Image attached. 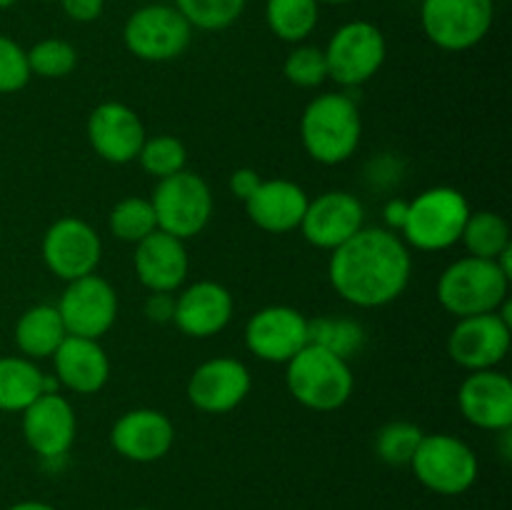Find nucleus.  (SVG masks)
Returning <instances> with one entry per match:
<instances>
[{"mask_svg": "<svg viewBox=\"0 0 512 510\" xmlns=\"http://www.w3.org/2000/svg\"><path fill=\"white\" fill-rule=\"evenodd\" d=\"M330 285L358 308H383L405 293L413 258L398 233L388 228H360L330 255Z\"/></svg>", "mask_w": 512, "mask_h": 510, "instance_id": "obj_1", "label": "nucleus"}, {"mask_svg": "<svg viewBox=\"0 0 512 510\" xmlns=\"http://www.w3.org/2000/svg\"><path fill=\"white\" fill-rule=\"evenodd\" d=\"M363 120L353 98L343 93L318 95L300 118V140L315 163L340 165L358 150Z\"/></svg>", "mask_w": 512, "mask_h": 510, "instance_id": "obj_2", "label": "nucleus"}, {"mask_svg": "<svg viewBox=\"0 0 512 510\" xmlns=\"http://www.w3.org/2000/svg\"><path fill=\"white\" fill-rule=\"evenodd\" d=\"M285 365H288L285 383L290 395L315 413H333L343 408L353 395L355 378L348 360L330 350L308 343Z\"/></svg>", "mask_w": 512, "mask_h": 510, "instance_id": "obj_3", "label": "nucleus"}, {"mask_svg": "<svg viewBox=\"0 0 512 510\" xmlns=\"http://www.w3.org/2000/svg\"><path fill=\"white\" fill-rule=\"evenodd\" d=\"M510 278L495 260L465 258L455 260L438 280V300L455 318L495 313L508 300Z\"/></svg>", "mask_w": 512, "mask_h": 510, "instance_id": "obj_4", "label": "nucleus"}, {"mask_svg": "<svg viewBox=\"0 0 512 510\" xmlns=\"http://www.w3.org/2000/svg\"><path fill=\"white\" fill-rule=\"evenodd\" d=\"M473 213L460 190L438 185L415 195L408 203V218H405L403 243L418 250H448L460 243L468 215Z\"/></svg>", "mask_w": 512, "mask_h": 510, "instance_id": "obj_5", "label": "nucleus"}, {"mask_svg": "<svg viewBox=\"0 0 512 510\" xmlns=\"http://www.w3.org/2000/svg\"><path fill=\"white\" fill-rule=\"evenodd\" d=\"M150 205L155 210L158 230L180 240L200 235L213 218V195L208 183L190 170L158 180Z\"/></svg>", "mask_w": 512, "mask_h": 510, "instance_id": "obj_6", "label": "nucleus"}, {"mask_svg": "<svg viewBox=\"0 0 512 510\" xmlns=\"http://www.w3.org/2000/svg\"><path fill=\"white\" fill-rule=\"evenodd\" d=\"M410 465L415 478L438 495H463L473 488L480 470L473 448L448 433L423 435Z\"/></svg>", "mask_w": 512, "mask_h": 510, "instance_id": "obj_7", "label": "nucleus"}, {"mask_svg": "<svg viewBox=\"0 0 512 510\" xmlns=\"http://www.w3.org/2000/svg\"><path fill=\"white\" fill-rule=\"evenodd\" d=\"M493 0H423L420 25L433 45L450 53L475 48L493 28Z\"/></svg>", "mask_w": 512, "mask_h": 510, "instance_id": "obj_8", "label": "nucleus"}, {"mask_svg": "<svg viewBox=\"0 0 512 510\" xmlns=\"http://www.w3.org/2000/svg\"><path fill=\"white\" fill-rule=\"evenodd\" d=\"M323 53L328 63V78L355 88L378 75L388 55V43L378 25L368 20H350L335 30Z\"/></svg>", "mask_w": 512, "mask_h": 510, "instance_id": "obj_9", "label": "nucleus"}, {"mask_svg": "<svg viewBox=\"0 0 512 510\" xmlns=\"http://www.w3.org/2000/svg\"><path fill=\"white\" fill-rule=\"evenodd\" d=\"M193 40V28L175 5L138 8L123 28V43L135 58L148 63H168L180 58Z\"/></svg>", "mask_w": 512, "mask_h": 510, "instance_id": "obj_10", "label": "nucleus"}, {"mask_svg": "<svg viewBox=\"0 0 512 510\" xmlns=\"http://www.w3.org/2000/svg\"><path fill=\"white\" fill-rule=\"evenodd\" d=\"M55 308L63 318L68 335L98 340L113 328L118 318V293L108 280L90 273L70 280Z\"/></svg>", "mask_w": 512, "mask_h": 510, "instance_id": "obj_11", "label": "nucleus"}, {"mask_svg": "<svg viewBox=\"0 0 512 510\" xmlns=\"http://www.w3.org/2000/svg\"><path fill=\"white\" fill-rule=\"evenodd\" d=\"M510 343L512 325L495 310V313L458 318L455 328L450 330L448 355L460 368L475 373V370H490L503 363Z\"/></svg>", "mask_w": 512, "mask_h": 510, "instance_id": "obj_12", "label": "nucleus"}, {"mask_svg": "<svg viewBox=\"0 0 512 510\" xmlns=\"http://www.w3.org/2000/svg\"><path fill=\"white\" fill-rule=\"evenodd\" d=\"M103 255V243L93 225L80 218H60L45 230L43 260L53 275L70 283L95 273Z\"/></svg>", "mask_w": 512, "mask_h": 510, "instance_id": "obj_13", "label": "nucleus"}, {"mask_svg": "<svg viewBox=\"0 0 512 510\" xmlns=\"http://www.w3.org/2000/svg\"><path fill=\"white\" fill-rule=\"evenodd\" d=\"M245 345L265 363H288L308 345V318L288 305H268L245 325Z\"/></svg>", "mask_w": 512, "mask_h": 510, "instance_id": "obj_14", "label": "nucleus"}, {"mask_svg": "<svg viewBox=\"0 0 512 510\" xmlns=\"http://www.w3.org/2000/svg\"><path fill=\"white\" fill-rule=\"evenodd\" d=\"M363 220V203L353 193L328 190V193L308 200V208L300 220V230L310 245L333 253L335 248H340L345 240H350L363 228Z\"/></svg>", "mask_w": 512, "mask_h": 510, "instance_id": "obj_15", "label": "nucleus"}, {"mask_svg": "<svg viewBox=\"0 0 512 510\" xmlns=\"http://www.w3.org/2000/svg\"><path fill=\"white\" fill-rule=\"evenodd\" d=\"M253 388L250 370L235 358H210L193 370L188 380V400L198 410L223 415L238 408Z\"/></svg>", "mask_w": 512, "mask_h": 510, "instance_id": "obj_16", "label": "nucleus"}, {"mask_svg": "<svg viewBox=\"0 0 512 510\" xmlns=\"http://www.w3.org/2000/svg\"><path fill=\"white\" fill-rule=\"evenodd\" d=\"M458 408L470 425L503 433L512 425V380L500 370H475L458 390Z\"/></svg>", "mask_w": 512, "mask_h": 510, "instance_id": "obj_17", "label": "nucleus"}, {"mask_svg": "<svg viewBox=\"0 0 512 510\" xmlns=\"http://www.w3.org/2000/svg\"><path fill=\"white\" fill-rule=\"evenodd\" d=\"M145 125L125 103H100L88 118V140L95 153L113 165L138 160L145 143Z\"/></svg>", "mask_w": 512, "mask_h": 510, "instance_id": "obj_18", "label": "nucleus"}, {"mask_svg": "<svg viewBox=\"0 0 512 510\" xmlns=\"http://www.w3.org/2000/svg\"><path fill=\"white\" fill-rule=\"evenodd\" d=\"M23 438L43 460H58L75 440V410L60 393H43L23 410Z\"/></svg>", "mask_w": 512, "mask_h": 510, "instance_id": "obj_19", "label": "nucleus"}, {"mask_svg": "<svg viewBox=\"0 0 512 510\" xmlns=\"http://www.w3.org/2000/svg\"><path fill=\"white\" fill-rule=\"evenodd\" d=\"M115 453L133 463H155L165 458L175 443V428L170 418L153 408H135L120 415L110 430Z\"/></svg>", "mask_w": 512, "mask_h": 510, "instance_id": "obj_20", "label": "nucleus"}, {"mask_svg": "<svg viewBox=\"0 0 512 510\" xmlns=\"http://www.w3.org/2000/svg\"><path fill=\"white\" fill-rule=\"evenodd\" d=\"M233 295L225 285L200 280L175 298L173 323L188 338H213L233 318Z\"/></svg>", "mask_w": 512, "mask_h": 510, "instance_id": "obj_21", "label": "nucleus"}, {"mask_svg": "<svg viewBox=\"0 0 512 510\" xmlns=\"http://www.w3.org/2000/svg\"><path fill=\"white\" fill-rule=\"evenodd\" d=\"M135 275L150 293H173L185 283L190 270L185 240L155 230L135 243Z\"/></svg>", "mask_w": 512, "mask_h": 510, "instance_id": "obj_22", "label": "nucleus"}, {"mask_svg": "<svg viewBox=\"0 0 512 510\" xmlns=\"http://www.w3.org/2000/svg\"><path fill=\"white\" fill-rule=\"evenodd\" d=\"M308 200V193L298 183H293V180H263L258 190L245 200V213L260 230L283 235L300 228Z\"/></svg>", "mask_w": 512, "mask_h": 510, "instance_id": "obj_23", "label": "nucleus"}, {"mask_svg": "<svg viewBox=\"0 0 512 510\" xmlns=\"http://www.w3.org/2000/svg\"><path fill=\"white\" fill-rule=\"evenodd\" d=\"M55 378L63 388L78 395H93L110 378V360L98 340L68 335L53 353Z\"/></svg>", "mask_w": 512, "mask_h": 510, "instance_id": "obj_24", "label": "nucleus"}, {"mask_svg": "<svg viewBox=\"0 0 512 510\" xmlns=\"http://www.w3.org/2000/svg\"><path fill=\"white\" fill-rule=\"evenodd\" d=\"M65 338L68 330L55 305H33L15 323V345L30 360L53 358Z\"/></svg>", "mask_w": 512, "mask_h": 510, "instance_id": "obj_25", "label": "nucleus"}, {"mask_svg": "<svg viewBox=\"0 0 512 510\" xmlns=\"http://www.w3.org/2000/svg\"><path fill=\"white\" fill-rule=\"evenodd\" d=\"M45 373L25 355L0 358V410L23 413L43 395Z\"/></svg>", "mask_w": 512, "mask_h": 510, "instance_id": "obj_26", "label": "nucleus"}, {"mask_svg": "<svg viewBox=\"0 0 512 510\" xmlns=\"http://www.w3.org/2000/svg\"><path fill=\"white\" fill-rule=\"evenodd\" d=\"M318 0H268L265 23L285 43H303L318 28Z\"/></svg>", "mask_w": 512, "mask_h": 510, "instance_id": "obj_27", "label": "nucleus"}, {"mask_svg": "<svg viewBox=\"0 0 512 510\" xmlns=\"http://www.w3.org/2000/svg\"><path fill=\"white\" fill-rule=\"evenodd\" d=\"M460 243L468 248L473 258L495 260L500 253L510 248V225L503 215L493 213V210H478V213L468 215Z\"/></svg>", "mask_w": 512, "mask_h": 510, "instance_id": "obj_28", "label": "nucleus"}, {"mask_svg": "<svg viewBox=\"0 0 512 510\" xmlns=\"http://www.w3.org/2000/svg\"><path fill=\"white\" fill-rule=\"evenodd\" d=\"M308 343L350 360L363 350L365 330L358 320L318 315V318L308 320Z\"/></svg>", "mask_w": 512, "mask_h": 510, "instance_id": "obj_29", "label": "nucleus"}, {"mask_svg": "<svg viewBox=\"0 0 512 510\" xmlns=\"http://www.w3.org/2000/svg\"><path fill=\"white\" fill-rule=\"evenodd\" d=\"M110 233L123 243H140L158 230L155 210L148 198H125L110 210Z\"/></svg>", "mask_w": 512, "mask_h": 510, "instance_id": "obj_30", "label": "nucleus"}, {"mask_svg": "<svg viewBox=\"0 0 512 510\" xmlns=\"http://www.w3.org/2000/svg\"><path fill=\"white\" fill-rule=\"evenodd\" d=\"M423 435H425L423 430H420L418 425L408 423V420H393V423H385L383 428L375 433V440H373L375 455L388 465H410V460H413Z\"/></svg>", "mask_w": 512, "mask_h": 510, "instance_id": "obj_31", "label": "nucleus"}, {"mask_svg": "<svg viewBox=\"0 0 512 510\" xmlns=\"http://www.w3.org/2000/svg\"><path fill=\"white\" fill-rule=\"evenodd\" d=\"M248 0H173L190 28L225 30L243 15Z\"/></svg>", "mask_w": 512, "mask_h": 510, "instance_id": "obj_32", "label": "nucleus"}, {"mask_svg": "<svg viewBox=\"0 0 512 510\" xmlns=\"http://www.w3.org/2000/svg\"><path fill=\"white\" fill-rule=\"evenodd\" d=\"M25 53H28L30 75H38V78H65L78 65V50L63 38H45Z\"/></svg>", "mask_w": 512, "mask_h": 510, "instance_id": "obj_33", "label": "nucleus"}, {"mask_svg": "<svg viewBox=\"0 0 512 510\" xmlns=\"http://www.w3.org/2000/svg\"><path fill=\"white\" fill-rule=\"evenodd\" d=\"M138 160L145 173L163 180L185 170L188 153H185V145L173 135H155V138H145Z\"/></svg>", "mask_w": 512, "mask_h": 510, "instance_id": "obj_34", "label": "nucleus"}, {"mask_svg": "<svg viewBox=\"0 0 512 510\" xmlns=\"http://www.w3.org/2000/svg\"><path fill=\"white\" fill-rule=\"evenodd\" d=\"M283 75L298 88H318L320 83L328 80V63L325 53L315 45H298L293 53L285 58Z\"/></svg>", "mask_w": 512, "mask_h": 510, "instance_id": "obj_35", "label": "nucleus"}, {"mask_svg": "<svg viewBox=\"0 0 512 510\" xmlns=\"http://www.w3.org/2000/svg\"><path fill=\"white\" fill-rule=\"evenodd\" d=\"M28 53L8 35H0V93H18L28 85Z\"/></svg>", "mask_w": 512, "mask_h": 510, "instance_id": "obj_36", "label": "nucleus"}, {"mask_svg": "<svg viewBox=\"0 0 512 510\" xmlns=\"http://www.w3.org/2000/svg\"><path fill=\"white\" fill-rule=\"evenodd\" d=\"M63 13L75 23H93L103 15L105 0H58Z\"/></svg>", "mask_w": 512, "mask_h": 510, "instance_id": "obj_37", "label": "nucleus"}, {"mask_svg": "<svg viewBox=\"0 0 512 510\" xmlns=\"http://www.w3.org/2000/svg\"><path fill=\"white\" fill-rule=\"evenodd\" d=\"M175 300L170 293H150V298L145 300V315H148L153 323H170L173 320Z\"/></svg>", "mask_w": 512, "mask_h": 510, "instance_id": "obj_38", "label": "nucleus"}, {"mask_svg": "<svg viewBox=\"0 0 512 510\" xmlns=\"http://www.w3.org/2000/svg\"><path fill=\"white\" fill-rule=\"evenodd\" d=\"M260 183H263V178H260L253 168H238L230 175V190H233V195H238L243 203L258 190Z\"/></svg>", "mask_w": 512, "mask_h": 510, "instance_id": "obj_39", "label": "nucleus"}, {"mask_svg": "<svg viewBox=\"0 0 512 510\" xmlns=\"http://www.w3.org/2000/svg\"><path fill=\"white\" fill-rule=\"evenodd\" d=\"M405 218H408V200H390L388 205H385L383 210V220L385 225H388V230H393V233H400L405 225Z\"/></svg>", "mask_w": 512, "mask_h": 510, "instance_id": "obj_40", "label": "nucleus"}, {"mask_svg": "<svg viewBox=\"0 0 512 510\" xmlns=\"http://www.w3.org/2000/svg\"><path fill=\"white\" fill-rule=\"evenodd\" d=\"M8 510H58V508H53V505L48 503H40V500H23V503L10 505Z\"/></svg>", "mask_w": 512, "mask_h": 510, "instance_id": "obj_41", "label": "nucleus"}, {"mask_svg": "<svg viewBox=\"0 0 512 510\" xmlns=\"http://www.w3.org/2000/svg\"><path fill=\"white\" fill-rule=\"evenodd\" d=\"M353 3V0H318V5H345Z\"/></svg>", "mask_w": 512, "mask_h": 510, "instance_id": "obj_42", "label": "nucleus"}, {"mask_svg": "<svg viewBox=\"0 0 512 510\" xmlns=\"http://www.w3.org/2000/svg\"><path fill=\"white\" fill-rule=\"evenodd\" d=\"M15 3H18V0H0V10L10 8V5H15Z\"/></svg>", "mask_w": 512, "mask_h": 510, "instance_id": "obj_43", "label": "nucleus"}, {"mask_svg": "<svg viewBox=\"0 0 512 510\" xmlns=\"http://www.w3.org/2000/svg\"><path fill=\"white\" fill-rule=\"evenodd\" d=\"M133 510H153V508H133Z\"/></svg>", "mask_w": 512, "mask_h": 510, "instance_id": "obj_44", "label": "nucleus"}, {"mask_svg": "<svg viewBox=\"0 0 512 510\" xmlns=\"http://www.w3.org/2000/svg\"><path fill=\"white\" fill-rule=\"evenodd\" d=\"M43 3H53V0H43Z\"/></svg>", "mask_w": 512, "mask_h": 510, "instance_id": "obj_45", "label": "nucleus"}]
</instances>
